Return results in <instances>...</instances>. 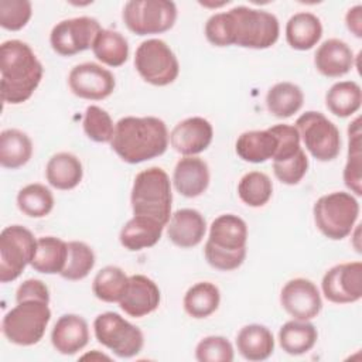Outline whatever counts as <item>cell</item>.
<instances>
[{
    "mask_svg": "<svg viewBox=\"0 0 362 362\" xmlns=\"http://www.w3.org/2000/svg\"><path fill=\"white\" fill-rule=\"evenodd\" d=\"M161 293L158 286L144 274H133L124 296L119 301L122 311L133 318H141L151 314L160 305Z\"/></svg>",
    "mask_w": 362,
    "mask_h": 362,
    "instance_id": "e0dca14e",
    "label": "cell"
},
{
    "mask_svg": "<svg viewBox=\"0 0 362 362\" xmlns=\"http://www.w3.org/2000/svg\"><path fill=\"white\" fill-rule=\"evenodd\" d=\"M37 249L33 232L21 225L6 226L0 233V281H14L31 263Z\"/></svg>",
    "mask_w": 362,
    "mask_h": 362,
    "instance_id": "8fae6325",
    "label": "cell"
},
{
    "mask_svg": "<svg viewBox=\"0 0 362 362\" xmlns=\"http://www.w3.org/2000/svg\"><path fill=\"white\" fill-rule=\"evenodd\" d=\"M45 177L51 187L68 191L79 185L83 177V168L79 158L66 151L54 154L45 167Z\"/></svg>",
    "mask_w": 362,
    "mask_h": 362,
    "instance_id": "d4e9b609",
    "label": "cell"
},
{
    "mask_svg": "<svg viewBox=\"0 0 362 362\" xmlns=\"http://www.w3.org/2000/svg\"><path fill=\"white\" fill-rule=\"evenodd\" d=\"M313 215L315 226L325 238L341 240L352 232L358 221L359 202L349 192H329L315 201Z\"/></svg>",
    "mask_w": 362,
    "mask_h": 362,
    "instance_id": "8992f818",
    "label": "cell"
},
{
    "mask_svg": "<svg viewBox=\"0 0 362 362\" xmlns=\"http://www.w3.org/2000/svg\"><path fill=\"white\" fill-rule=\"evenodd\" d=\"M129 277L117 266H105L100 269L93 281L92 291L96 298L105 303H119L126 293Z\"/></svg>",
    "mask_w": 362,
    "mask_h": 362,
    "instance_id": "e575fe53",
    "label": "cell"
},
{
    "mask_svg": "<svg viewBox=\"0 0 362 362\" xmlns=\"http://www.w3.org/2000/svg\"><path fill=\"white\" fill-rule=\"evenodd\" d=\"M49 301L28 298L17 301L1 321L3 335L16 345L30 346L40 342L51 320Z\"/></svg>",
    "mask_w": 362,
    "mask_h": 362,
    "instance_id": "5b68a950",
    "label": "cell"
},
{
    "mask_svg": "<svg viewBox=\"0 0 362 362\" xmlns=\"http://www.w3.org/2000/svg\"><path fill=\"white\" fill-rule=\"evenodd\" d=\"M206 232L204 215L192 208H182L171 214L167 236L178 247L188 249L201 243Z\"/></svg>",
    "mask_w": 362,
    "mask_h": 362,
    "instance_id": "ac0fdd59",
    "label": "cell"
},
{
    "mask_svg": "<svg viewBox=\"0 0 362 362\" xmlns=\"http://www.w3.org/2000/svg\"><path fill=\"white\" fill-rule=\"evenodd\" d=\"M232 27L233 45L266 49L276 44L280 34V24L273 13L266 10L236 6L228 11Z\"/></svg>",
    "mask_w": 362,
    "mask_h": 362,
    "instance_id": "277c9868",
    "label": "cell"
},
{
    "mask_svg": "<svg viewBox=\"0 0 362 362\" xmlns=\"http://www.w3.org/2000/svg\"><path fill=\"white\" fill-rule=\"evenodd\" d=\"M33 156L31 139L18 129H6L0 133V164L4 168H20Z\"/></svg>",
    "mask_w": 362,
    "mask_h": 362,
    "instance_id": "f546056e",
    "label": "cell"
},
{
    "mask_svg": "<svg viewBox=\"0 0 362 362\" xmlns=\"http://www.w3.org/2000/svg\"><path fill=\"white\" fill-rule=\"evenodd\" d=\"M236 154L247 163H264L277 150V137L269 130H249L242 133L235 144Z\"/></svg>",
    "mask_w": 362,
    "mask_h": 362,
    "instance_id": "4316f807",
    "label": "cell"
},
{
    "mask_svg": "<svg viewBox=\"0 0 362 362\" xmlns=\"http://www.w3.org/2000/svg\"><path fill=\"white\" fill-rule=\"evenodd\" d=\"M93 331L98 342L119 358L136 356L144 345L141 329L113 311L99 314L93 321Z\"/></svg>",
    "mask_w": 362,
    "mask_h": 362,
    "instance_id": "9c48e42d",
    "label": "cell"
},
{
    "mask_svg": "<svg viewBox=\"0 0 362 362\" xmlns=\"http://www.w3.org/2000/svg\"><path fill=\"white\" fill-rule=\"evenodd\" d=\"M82 126H83L85 134L90 140L96 143L112 141V137L115 133V124L110 115L105 109L96 105L88 106L85 110Z\"/></svg>",
    "mask_w": 362,
    "mask_h": 362,
    "instance_id": "ab89813d",
    "label": "cell"
},
{
    "mask_svg": "<svg viewBox=\"0 0 362 362\" xmlns=\"http://www.w3.org/2000/svg\"><path fill=\"white\" fill-rule=\"evenodd\" d=\"M317 338V328L308 321L291 320L279 329V344L288 355L307 354L314 348Z\"/></svg>",
    "mask_w": 362,
    "mask_h": 362,
    "instance_id": "f1b7e54d",
    "label": "cell"
},
{
    "mask_svg": "<svg viewBox=\"0 0 362 362\" xmlns=\"http://www.w3.org/2000/svg\"><path fill=\"white\" fill-rule=\"evenodd\" d=\"M0 72L3 102L20 105L38 88L44 68L27 42L7 40L0 45Z\"/></svg>",
    "mask_w": 362,
    "mask_h": 362,
    "instance_id": "7a4b0ae2",
    "label": "cell"
},
{
    "mask_svg": "<svg viewBox=\"0 0 362 362\" xmlns=\"http://www.w3.org/2000/svg\"><path fill=\"white\" fill-rule=\"evenodd\" d=\"M171 181L160 167L140 171L133 182L130 204L134 215H143L167 225L171 218Z\"/></svg>",
    "mask_w": 362,
    "mask_h": 362,
    "instance_id": "3957f363",
    "label": "cell"
},
{
    "mask_svg": "<svg viewBox=\"0 0 362 362\" xmlns=\"http://www.w3.org/2000/svg\"><path fill=\"white\" fill-rule=\"evenodd\" d=\"M89 342V327L83 317L76 314L61 315L51 331V344L62 355H75Z\"/></svg>",
    "mask_w": 362,
    "mask_h": 362,
    "instance_id": "d6986e66",
    "label": "cell"
},
{
    "mask_svg": "<svg viewBox=\"0 0 362 362\" xmlns=\"http://www.w3.org/2000/svg\"><path fill=\"white\" fill-rule=\"evenodd\" d=\"M239 354L252 362L267 359L274 351V338L272 331L260 324H249L240 328L236 335Z\"/></svg>",
    "mask_w": 362,
    "mask_h": 362,
    "instance_id": "cb8c5ba5",
    "label": "cell"
},
{
    "mask_svg": "<svg viewBox=\"0 0 362 362\" xmlns=\"http://www.w3.org/2000/svg\"><path fill=\"white\" fill-rule=\"evenodd\" d=\"M93 55L107 66H120L129 58V42L119 31L102 28L93 44Z\"/></svg>",
    "mask_w": 362,
    "mask_h": 362,
    "instance_id": "836d02e7",
    "label": "cell"
},
{
    "mask_svg": "<svg viewBox=\"0 0 362 362\" xmlns=\"http://www.w3.org/2000/svg\"><path fill=\"white\" fill-rule=\"evenodd\" d=\"M68 85L72 93L88 100H102L115 90L116 81L110 71L95 62L75 65L68 75Z\"/></svg>",
    "mask_w": 362,
    "mask_h": 362,
    "instance_id": "5bb4252c",
    "label": "cell"
},
{
    "mask_svg": "<svg viewBox=\"0 0 362 362\" xmlns=\"http://www.w3.org/2000/svg\"><path fill=\"white\" fill-rule=\"evenodd\" d=\"M273 194V184L262 171L246 173L238 184V195L247 206L259 208L269 202Z\"/></svg>",
    "mask_w": 362,
    "mask_h": 362,
    "instance_id": "74e56055",
    "label": "cell"
},
{
    "mask_svg": "<svg viewBox=\"0 0 362 362\" xmlns=\"http://www.w3.org/2000/svg\"><path fill=\"white\" fill-rule=\"evenodd\" d=\"M280 304L294 320L300 321L315 318L322 308V300L317 286L303 277L291 279L283 286Z\"/></svg>",
    "mask_w": 362,
    "mask_h": 362,
    "instance_id": "9a60e30c",
    "label": "cell"
},
{
    "mask_svg": "<svg viewBox=\"0 0 362 362\" xmlns=\"http://www.w3.org/2000/svg\"><path fill=\"white\" fill-rule=\"evenodd\" d=\"M322 294L335 304H349L362 297V263L346 262L335 264L322 277Z\"/></svg>",
    "mask_w": 362,
    "mask_h": 362,
    "instance_id": "4fadbf2b",
    "label": "cell"
},
{
    "mask_svg": "<svg viewBox=\"0 0 362 362\" xmlns=\"http://www.w3.org/2000/svg\"><path fill=\"white\" fill-rule=\"evenodd\" d=\"M206 242L223 250L245 249L247 242V225L238 215H219L209 226V236Z\"/></svg>",
    "mask_w": 362,
    "mask_h": 362,
    "instance_id": "7402d4cb",
    "label": "cell"
},
{
    "mask_svg": "<svg viewBox=\"0 0 362 362\" xmlns=\"http://www.w3.org/2000/svg\"><path fill=\"white\" fill-rule=\"evenodd\" d=\"M307 170H308V157L303 148H300L294 156L288 157L287 160L273 161L274 177L286 185L298 184L303 180V177L307 174Z\"/></svg>",
    "mask_w": 362,
    "mask_h": 362,
    "instance_id": "7bdbcfd3",
    "label": "cell"
},
{
    "mask_svg": "<svg viewBox=\"0 0 362 362\" xmlns=\"http://www.w3.org/2000/svg\"><path fill=\"white\" fill-rule=\"evenodd\" d=\"M122 18L137 35L161 34L174 27L177 6L170 0H130L123 7Z\"/></svg>",
    "mask_w": 362,
    "mask_h": 362,
    "instance_id": "52a82bcc",
    "label": "cell"
},
{
    "mask_svg": "<svg viewBox=\"0 0 362 362\" xmlns=\"http://www.w3.org/2000/svg\"><path fill=\"white\" fill-rule=\"evenodd\" d=\"M168 140V130L161 119L126 116L115 124L110 146L123 161L139 164L164 154Z\"/></svg>",
    "mask_w": 362,
    "mask_h": 362,
    "instance_id": "6da1fadb",
    "label": "cell"
},
{
    "mask_svg": "<svg viewBox=\"0 0 362 362\" xmlns=\"http://www.w3.org/2000/svg\"><path fill=\"white\" fill-rule=\"evenodd\" d=\"M96 262L95 253L89 245L81 240L68 242V257L61 276L65 280L76 281L85 279Z\"/></svg>",
    "mask_w": 362,
    "mask_h": 362,
    "instance_id": "f35d334b",
    "label": "cell"
},
{
    "mask_svg": "<svg viewBox=\"0 0 362 362\" xmlns=\"http://www.w3.org/2000/svg\"><path fill=\"white\" fill-rule=\"evenodd\" d=\"M269 130L277 137V150L273 156V161H283L294 156L300 147V134L296 126L291 124H274Z\"/></svg>",
    "mask_w": 362,
    "mask_h": 362,
    "instance_id": "ee69618b",
    "label": "cell"
},
{
    "mask_svg": "<svg viewBox=\"0 0 362 362\" xmlns=\"http://www.w3.org/2000/svg\"><path fill=\"white\" fill-rule=\"evenodd\" d=\"M68 257V243L55 236L37 239V249L31 260V267L44 274H61Z\"/></svg>",
    "mask_w": 362,
    "mask_h": 362,
    "instance_id": "83f0119b",
    "label": "cell"
},
{
    "mask_svg": "<svg viewBox=\"0 0 362 362\" xmlns=\"http://www.w3.org/2000/svg\"><path fill=\"white\" fill-rule=\"evenodd\" d=\"M354 59L351 47L339 38L325 40L314 54L317 71L328 78H339L348 74L354 66Z\"/></svg>",
    "mask_w": 362,
    "mask_h": 362,
    "instance_id": "44dd1931",
    "label": "cell"
},
{
    "mask_svg": "<svg viewBox=\"0 0 362 362\" xmlns=\"http://www.w3.org/2000/svg\"><path fill=\"white\" fill-rule=\"evenodd\" d=\"M345 23L348 30L358 38L362 37V6L356 4L348 10L345 16Z\"/></svg>",
    "mask_w": 362,
    "mask_h": 362,
    "instance_id": "c3c4849f",
    "label": "cell"
},
{
    "mask_svg": "<svg viewBox=\"0 0 362 362\" xmlns=\"http://www.w3.org/2000/svg\"><path fill=\"white\" fill-rule=\"evenodd\" d=\"M205 37L215 47L233 45L232 27L228 11L212 14L205 24Z\"/></svg>",
    "mask_w": 362,
    "mask_h": 362,
    "instance_id": "bcb514c9",
    "label": "cell"
},
{
    "mask_svg": "<svg viewBox=\"0 0 362 362\" xmlns=\"http://www.w3.org/2000/svg\"><path fill=\"white\" fill-rule=\"evenodd\" d=\"M33 14L28 0H0V25L8 31H18L27 25Z\"/></svg>",
    "mask_w": 362,
    "mask_h": 362,
    "instance_id": "b9f144b4",
    "label": "cell"
},
{
    "mask_svg": "<svg viewBox=\"0 0 362 362\" xmlns=\"http://www.w3.org/2000/svg\"><path fill=\"white\" fill-rule=\"evenodd\" d=\"M28 298H40L49 301V290L42 280L28 279L23 281L16 291V301H23Z\"/></svg>",
    "mask_w": 362,
    "mask_h": 362,
    "instance_id": "7dc6e473",
    "label": "cell"
},
{
    "mask_svg": "<svg viewBox=\"0 0 362 362\" xmlns=\"http://www.w3.org/2000/svg\"><path fill=\"white\" fill-rule=\"evenodd\" d=\"M195 359L199 362H232L233 346L225 337L209 335L198 342Z\"/></svg>",
    "mask_w": 362,
    "mask_h": 362,
    "instance_id": "60d3db41",
    "label": "cell"
},
{
    "mask_svg": "<svg viewBox=\"0 0 362 362\" xmlns=\"http://www.w3.org/2000/svg\"><path fill=\"white\" fill-rule=\"evenodd\" d=\"M173 182L181 195L187 198L199 197L209 185V167L199 157L184 156L175 164Z\"/></svg>",
    "mask_w": 362,
    "mask_h": 362,
    "instance_id": "ffe728a7",
    "label": "cell"
},
{
    "mask_svg": "<svg viewBox=\"0 0 362 362\" xmlns=\"http://www.w3.org/2000/svg\"><path fill=\"white\" fill-rule=\"evenodd\" d=\"M361 119L356 117L348 126V160L344 168V182L345 185L355 194H362V178H361V167H362V154H361Z\"/></svg>",
    "mask_w": 362,
    "mask_h": 362,
    "instance_id": "8d00e7d4",
    "label": "cell"
},
{
    "mask_svg": "<svg viewBox=\"0 0 362 362\" xmlns=\"http://www.w3.org/2000/svg\"><path fill=\"white\" fill-rule=\"evenodd\" d=\"M296 129L308 153L318 161H331L341 151L339 129L321 112L308 110L296 120Z\"/></svg>",
    "mask_w": 362,
    "mask_h": 362,
    "instance_id": "30bf717a",
    "label": "cell"
},
{
    "mask_svg": "<svg viewBox=\"0 0 362 362\" xmlns=\"http://www.w3.org/2000/svg\"><path fill=\"white\" fill-rule=\"evenodd\" d=\"M134 66L139 75L154 86L173 83L180 74V64L165 41L150 38L143 41L134 54Z\"/></svg>",
    "mask_w": 362,
    "mask_h": 362,
    "instance_id": "ba28073f",
    "label": "cell"
},
{
    "mask_svg": "<svg viewBox=\"0 0 362 362\" xmlns=\"http://www.w3.org/2000/svg\"><path fill=\"white\" fill-rule=\"evenodd\" d=\"M102 30L99 21L93 17L66 18L55 24L49 34V44L52 49L62 55L71 57L92 48V44Z\"/></svg>",
    "mask_w": 362,
    "mask_h": 362,
    "instance_id": "7c38bea8",
    "label": "cell"
},
{
    "mask_svg": "<svg viewBox=\"0 0 362 362\" xmlns=\"http://www.w3.org/2000/svg\"><path fill=\"white\" fill-rule=\"evenodd\" d=\"M325 105L327 109L338 117L352 116L362 105L361 86L355 81L334 83L325 95Z\"/></svg>",
    "mask_w": 362,
    "mask_h": 362,
    "instance_id": "d6a6232c",
    "label": "cell"
},
{
    "mask_svg": "<svg viewBox=\"0 0 362 362\" xmlns=\"http://www.w3.org/2000/svg\"><path fill=\"white\" fill-rule=\"evenodd\" d=\"M322 37V24L320 18L308 11H300L291 16L286 24V40L288 45L298 51L311 49Z\"/></svg>",
    "mask_w": 362,
    "mask_h": 362,
    "instance_id": "484cf974",
    "label": "cell"
},
{
    "mask_svg": "<svg viewBox=\"0 0 362 362\" xmlns=\"http://www.w3.org/2000/svg\"><path fill=\"white\" fill-rule=\"evenodd\" d=\"M221 303L219 288L211 281H199L191 286L182 300L185 313L197 320L214 314Z\"/></svg>",
    "mask_w": 362,
    "mask_h": 362,
    "instance_id": "1f68e13d",
    "label": "cell"
},
{
    "mask_svg": "<svg viewBox=\"0 0 362 362\" xmlns=\"http://www.w3.org/2000/svg\"><path fill=\"white\" fill-rule=\"evenodd\" d=\"M204 255L209 266H212L216 270L229 272L238 269L245 262L246 247L240 250H223L215 247L209 242H205Z\"/></svg>",
    "mask_w": 362,
    "mask_h": 362,
    "instance_id": "f6af8a7d",
    "label": "cell"
},
{
    "mask_svg": "<svg viewBox=\"0 0 362 362\" xmlns=\"http://www.w3.org/2000/svg\"><path fill=\"white\" fill-rule=\"evenodd\" d=\"M17 206L30 218H44L54 208V195L42 184H28L18 191Z\"/></svg>",
    "mask_w": 362,
    "mask_h": 362,
    "instance_id": "d590c367",
    "label": "cell"
},
{
    "mask_svg": "<svg viewBox=\"0 0 362 362\" xmlns=\"http://www.w3.org/2000/svg\"><path fill=\"white\" fill-rule=\"evenodd\" d=\"M303 103L304 93L301 88L293 82H279L266 93L267 110L279 119L293 116L301 109Z\"/></svg>",
    "mask_w": 362,
    "mask_h": 362,
    "instance_id": "4dcf8cb0",
    "label": "cell"
},
{
    "mask_svg": "<svg viewBox=\"0 0 362 362\" xmlns=\"http://www.w3.org/2000/svg\"><path fill=\"white\" fill-rule=\"evenodd\" d=\"M163 229L164 225L158 221L143 215H134L122 228L119 240L124 249L139 252L154 246L160 240Z\"/></svg>",
    "mask_w": 362,
    "mask_h": 362,
    "instance_id": "603a6c76",
    "label": "cell"
},
{
    "mask_svg": "<svg viewBox=\"0 0 362 362\" xmlns=\"http://www.w3.org/2000/svg\"><path fill=\"white\" fill-rule=\"evenodd\" d=\"M212 137V124L201 116H192L174 126L170 133V144L182 156H195L209 147Z\"/></svg>",
    "mask_w": 362,
    "mask_h": 362,
    "instance_id": "2e32d148",
    "label": "cell"
}]
</instances>
